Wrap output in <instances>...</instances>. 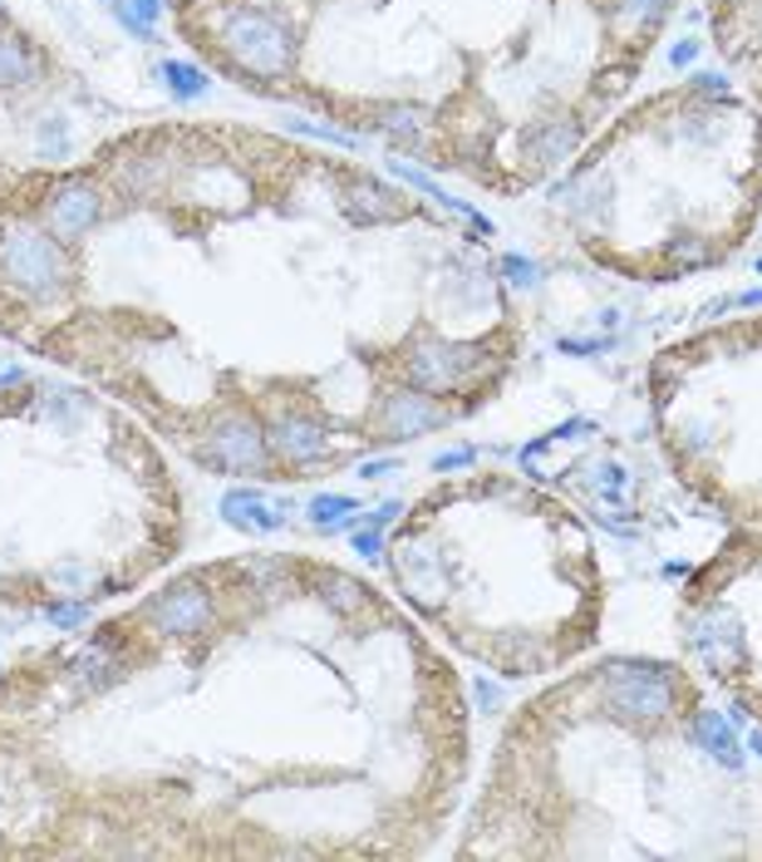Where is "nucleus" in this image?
<instances>
[{
  "label": "nucleus",
  "instance_id": "f257e3e1",
  "mask_svg": "<svg viewBox=\"0 0 762 862\" xmlns=\"http://www.w3.org/2000/svg\"><path fill=\"white\" fill-rule=\"evenodd\" d=\"M0 277L30 301L55 297L69 281V257L59 247V237L35 233V227H15L0 237Z\"/></svg>",
  "mask_w": 762,
  "mask_h": 862
},
{
  "label": "nucleus",
  "instance_id": "f03ea898",
  "mask_svg": "<svg viewBox=\"0 0 762 862\" xmlns=\"http://www.w3.org/2000/svg\"><path fill=\"white\" fill-rule=\"evenodd\" d=\"M221 45H227V55L241 69H251L261 79L291 69V35L271 15H261V10H231L221 20Z\"/></svg>",
  "mask_w": 762,
  "mask_h": 862
},
{
  "label": "nucleus",
  "instance_id": "7ed1b4c3",
  "mask_svg": "<svg viewBox=\"0 0 762 862\" xmlns=\"http://www.w3.org/2000/svg\"><path fill=\"white\" fill-rule=\"evenodd\" d=\"M610 705L630 720H660L674 710V680L654 666H616L610 670Z\"/></svg>",
  "mask_w": 762,
  "mask_h": 862
},
{
  "label": "nucleus",
  "instance_id": "20e7f679",
  "mask_svg": "<svg viewBox=\"0 0 762 862\" xmlns=\"http://www.w3.org/2000/svg\"><path fill=\"white\" fill-rule=\"evenodd\" d=\"M143 622L157 636H197L211 622V592L203 582H177L143 606Z\"/></svg>",
  "mask_w": 762,
  "mask_h": 862
},
{
  "label": "nucleus",
  "instance_id": "39448f33",
  "mask_svg": "<svg viewBox=\"0 0 762 862\" xmlns=\"http://www.w3.org/2000/svg\"><path fill=\"white\" fill-rule=\"evenodd\" d=\"M207 454L217 459L221 468L257 473V468H266L271 444H266V429H261L257 419H247V414H227V419H217V424H211V434H207Z\"/></svg>",
  "mask_w": 762,
  "mask_h": 862
},
{
  "label": "nucleus",
  "instance_id": "423d86ee",
  "mask_svg": "<svg viewBox=\"0 0 762 862\" xmlns=\"http://www.w3.org/2000/svg\"><path fill=\"white\" fill-rule=\"evenodd\" d=\"M99 213H104V197H99V187L84 183V177H69V183L50 187V197H45V227H50V237H59V241H79L99 223Z\"/></svg>",
  "mask_w": 762,
  "mask_h": 862
},
{
  "label": "nucleus",
  "instance_id": "0eeeda50",
  "mask_svg": "<svg viewBox=\"0 0 762 862\" xmlns=\"http://www.w3.org/2000/svg\"><path fill=\"white\" fill-rule=\"evenodd\" d=\"M443 414L433 409V399L423 390H399L384 399V409H379V434L394 439V444H404V439H418L423 429H438Z\"/></svg>",
  "mask_w": 762,
  "mask_h": 862
},
{
  "label": "nucleus",
  "instance_id": "6e6552de",
  "mask_svg": "<svg viewBox=\"0 0 762 862\" xmlns=\"http://www.w3.org/2000/svg\"><path fill=\"white\" fill-rule=\"evenodd\" d=\"M271 454H281L285 464L305 468V464H320L325 454H330V444H325V434L311 424V419H281L276 429H271Z\"/></svg>",
  "mask_w": 762,
  "mask_h": 862
},
{
  "label": "nucleus",
  "instance_id": "1a4fd4ad",
  "mask_svg": "<svg viewBox=\"0 0 762 862\" xmlns=\"http://www.w3.org/2000/svg\"><path fill=\"white\" fill-rule=\"evenodd\" d=\"M221 518L241 532H276L285 522L281 513H271V503L261 498L257 488H231L227 498H221Z\"/></svg>",
  "mask_w": 762,
  "mask_h": 862
},
{
  "label": "nucleus",
  "instance_id": "9d476101",
  "mask_svg": "<svg viewBox=\"0 0 762 862\" xmlns=\"http://www.w3.org/2000/svg\"><path fill=\"white\" fill-rule=\"evenodd\" d=\"M694 740H698V750H708V759H718L723 769H743V750H738V734L728 730L723 714H714V710L694 714Z\"/></svg>",
  "mask_w": 762,
  "mask_h": 862
},
{
  "label": "nucleus",
  "instance_id": "9b49d317",
  "mask_svg": "<svg viewBox=\"0 0 762 862\" xmlns=\"http://www.w3.org/2000/svg\"><path fill=\"white\" fill-rule=\"evenodd\" d=\"M345 213L355 217V223H384V217H394V193H389L384 183H374V177H349Z\"/></svg>",
  "mask_w": 762,
  "mask_h": 862
},
{
  "label": "nucleus",
  "instance_id": "f8f14e48",
  "mask_svg": "<svg viewBox=\"0 0 762 862\" xmlns=\"http://www.w3.org/2000/svg\"><path fill=\"white\" fill-rule=\"evenodd\" d=\"M40 69L35 50L25 45L20 35H0V89H20V84H30Z\"/></svg>",
  "mask_w": 762,
  "mask_h": 862
},
{
  "label": "nucleus",
  "instance_id": "ddd939ff",
  "mask_svg": "<svg viewBox=\"0 0 762 862\" xmlns=\"http://www.w3.org/2000/svg\"><path fill=\"white\" fill-rule=\"evenodd\" d=\"M576 143H580V123L556 119V123H546V129L532 133V158L536 163H560V158H570Z\"/></svg>",
  "mask_w": 762,
  "mask_h": 862
},
{
  "label": "nucleus",
  "instance_id": "4468645a",
  "mask_svg": "<svg viewBox=\"0 0 762 862\" xmlns=\"http://www.w3.org/2000/svg\"><path fill=\"white\" fill-rule=\"evenodd\" d=\"M157 75H163V84L177 94V99H203V94L211 89L207 69L187 65V60H163V65H157Z\"/></svg>",
  "mask_w": 762,
  "mask_h": 862
},
{
  "label": "nucleus",
  "instance_id": "2eb2a0df",
  "mask_svg": "<svg viewBox=\"0 0 762 862\" xmlns=\"http://www.w3.org/2000/svg\"><path fill=\"white\" fill-rule=\"evenodd\" d=\"M349 513H355V498H311V518L320 522V528H330V522H349Z\"/></svg>",
  "mask_w": 762,
  "mask_h": 862
},
{
  "label": "nucleus",
  "instance_id": "dca6fc26",
  "mask_svg": "<svg viewBox=\"0 0 762 862\" xmlns=\"http://www.w3.org/2000/svg\"><path fill=\"white\" fill-rule=\"evenodd\" d=\"M620 15L634 20V25H654L664 15V0H620Z\"/></svg>",
  "mask_w": 762,
  "mask_h": 862
},
{
  "label": "nucleus",
  "instance_id": "f3484780",
  "mask_svg": "<svg viewBox=\"0 0 762 862\" xmlns=\"http://www.w3.org/2000/svg\"><path fill=\"white\" fill-rule=\"evenodd\" d=\"M502 277L512 281V287H532V281L542 277V271H536L526 257H502Z\"/></svg>",
  "mask_w": 762,
  "mask_h": 862
},
{
  "label": "nucleus",
  "instance_id": "a211bd4d",
  "mask_svg": "<svg viewBox=\"0 0 762 862\" xmlns=\"http://www.w3.org/2000/svg\"><path fill=\"white\" fill-rule=\"evenodd\" d=\"M45 616H50L55 626H65V631H69V626H79L84 616H89V606H84V602H55Z\"/></svg>",
  "mask_w": 762,
  "mask_h": 862
},
{
  "label": "nucleus",
  "instance_id": "6ab92c4d",
  "mask_svg": "<svg viewBox=\"0 0 762 862\" xmlns=\"http://www.w3.org/2000/svg\"><path fill=\"white\" fill-rule=\"evenodd\" d=\"M670 257L674 261H704L708 251H704V241H698V237H679V241H670Z\"/></svg>",
  "mask_w": 762,
  "mask_h": 862
},
{
  "label": "nucleus",
  "instance_id": "aec40b11",
  "mask_svg": "<svg viewBox=\"0 0 762 862\" xmlns=\"http://www.w3.org/2000/svg\"><path fill=\"white\" fill-rule=\"evenodd\" d=\"M40 143H45L50 153H65V143H69V133H65V123L59 119H50L45 129H40Z\"/></svg>",
  "mask_w": 762,
  "mask_h": 862
},
{
  "label": "nucleus",
  "instance_id": "412c9836",
  "mask_svg": "<svg viewBox=\"0 0 762 862\" xmlns=\"http://www.w3.org/2000/svg\"><path fill=\"white\" fill-rule=\"evenodd\" d=\"M600 488H606V498H620V488H624V468H620V464H606V468H600Z\"/></svg>",
  "mask_w": 762,
  "mask_h": 862
},
{
  "label": "nucleus",
  "instance_id": "4be33fe9",
  "mask_svg": "<svg viewBox=\"0 0 762 862\" xmlns=\"http://www.w3.org/2000/svg\"><path fill=\"white\" fill-rule=\"evenodd\" d=\"M694 55H698V40H679V45L670 50V65H679V69H684Z\"/></svg>",
  "mask_w": 762,
  "mask_h": 862
},
{
  "label": "nucleus",
  "instance_id": "5701e85b",
  "mask_svg": "<svg viewBox=\"0 0 762 862\" xmlns=\"http://www.w3.org/2000/svg\"><path fill=\"white\" fill-rule=\"evenodd\" d=\"M694 89H704V94H728V79H723V75H694Z\"/></svg>",
  "mask_w": 762,
  "mask_h": 862
},
{
  "label": "nucleus",
  "instance_id": "b1692460",
  "mask_svg": "<svg viewBox=\"0 0 762 862\" xmlns=\"http://www.w3.org/2000/svg\"><path fill=\"white\" fill-rule=\"evenodd\" d=\"M157 10H163V6H157V0H133V15H139V20H143V25H148V30H153V20H157Z\"/></svg>",
  "mask_w": 762,
  "mask_h": 862
},
{
  "label": "nucleus",
  "instance_id": "393cba45",
  "mask_svg": "<svg viewBox=\"0 0 762 862\" xmlns=\"http://www.w3.org/2000/svg\"><path fill=\"white\" fill-rule=\"evenodd\" d=\"M355 548L364 552V557H374V552H379V538H374V532H359V538H355Z\"/></svg>",
  "mask_w": 762,
  "mask_h": 862
},
{
  "label": "nucleus",
  "instance_id": "a878e982",
  "mask_svg": "<svg viewBox=\"0 0 762 862\" xmlns=\"http://www.w3.org/2000/svg\"><path fill=\"white\" fill-rule=\"evenodd\" d=\"M748 750H753V754H762V730H753V740H748Z\"/></svg>",
  "mask_w": 762,
  "mask_h": 862
},
{
  "label": "nucleus",
  "instance_id": "bb28decb",
  "mask_svg": "<svg viewBox=\"0 0 762 862\" xmlns=\"http://www.w3.org/2000/svg\"><path fill=\"white\" fill-rule=\"evenodd\" d=\"M758 271H762V261H758Z\"/></svg>",
  "mask_w": 762,
  "mask_h": 862
}]
</instances>
